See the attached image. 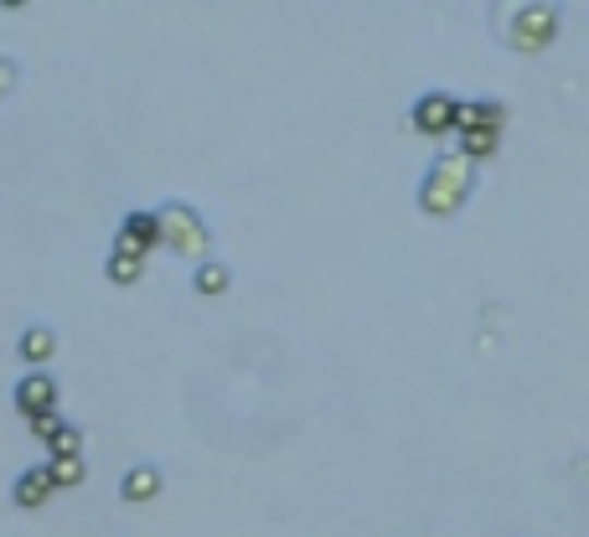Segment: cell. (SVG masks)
I'll use <instances>...</instances> for the list:
<instances>
[{
    "label": "cell",
    "mask_w": 589,
    "mask_h": 537,
    "mask_svg": "<svg viewBox=\"0 0 589 537\" xmlns=\"http://www.w3.org/2000/svg\"><path fill=\"white\" fill-rule=\"evenodd\" d=\"M156 228H160V239L171 243V254H181V259H202V248H207V228H202V218H196L192 207H181V202L160 207Z\"/></svg>",
    "instance_id": "7a4b0ae2"
},
{
    "label": "cell",
    "mask_w": 589,
    "mask_h": 537,
    "mask_svg": "<svg viewBox=\"0 0 589 537\" xmlns=\"http://www.w3.org/2000/svg\"><path fill=\"white\" fill-rule=\"evenodd\" d=\"M140 269H145V259H135V254H119V248H115V259H109V279H115V284H135Z\"/></svg>",
    "instance_id": "9a60e30c"
},
{
    "label": "cell",
    "mask_w": 589,
    "mask_h": 537,
    "mask_svg": "<svg viewBox=\"0 0 589 537\" xmlns=\"http://www.w3.org/2000/svg\"><path fill=\"white\" fill-rule=\"evenodd\" d=\"M476 186V166L460 150L455 156H440L430 166V176H424V192H419V207L424 212H434V218H450V212H460L466 207V197H471Z\"/></svg>",
    "instance_id": "6da1fadb"
},
{
    "label": "cell",
    "mask_w": 589,
    "mask_h": 537,
    "mask_svg": "<svg viewBox=\"0 0 589 537\" xmlns=\"http://www.w3.org/2000/svg\"><path fill=\"white\" fill-rule=\"evenodd\" d=\"M455 120H460V99H450V94H424L413 103V130L419 135H445V130H455Z\"/></svg>",
    "instance_id": "277c9868"
},
{
    "label": "cell",
    "mask_w": 589,
    "mask_h": 537,
    "mask_svg": "<svg viewBox=\"0 0 589 537\" xmlns=\"http://www.w3.org/2000/svg\"><path fill=\"white\" fill-rule=\"evenodd\" d=\"M37 429L47 435V444H52L58 455H79V429H73V424H58V418H37Z\"/></svg>",
    "instance_id": "9c48e42d"
},
{
    "label": "cell",
    "mask_w": 589,
    "mask_h": 537,
    "mask_svg": "<svg viewBox=\"0 0 589 537\" xmlns=\"http://www.w3.org/2000/svg\"><path fill=\"white\" fill-rule=\"evenodd\" d=\"M47 480H52V486H79V480H83V460L79 455H58L52 465H47Z\"/></svg>",
    "instance_id": "4fadbf2b"
},
{
    "label": "cell",
    "mask_w": 589,
    "mask_h": 537,
    "mask_svg": "<svg viewBox=\"0 0 589 537\" xmlns=\"http://www.w3.org/2000/svg\"><path fill=\"white\" fill-rule=\"evenodd\" d=\"M52 346H58V337H52L47 326H32V331L21 337V357H26V362H47V357H52Z\"/></svg>",
    "instance_id": "8fae6325"
},
{
    "label": "cell",
    "mask_w": 589,
    "mask_h": 537,
    "mask_svg": "<svg viewBox=\"0 0 589 537\" xmlns=\"http://www.w3.org/2000/svg\"><path fill=\"white\" fill-rule=\"evenodd\" d=\"M11 88H16V62L0 58V94H11Z\"/></svg>",
    "instance_id": "2e32d148"
},
{
    "label": "cell",
    "mask_w": 589,
    "mask_h": 537,
    "mask_svg": "<svg viewBox=\"0 0 589 537\" xmlns=\"http://www.w3.org/2000/svg\"><path fill=\"white\" fill-rule=\"evenodd\" d=\"M496 139H502V130H466V135H460V156H466V160L491 156V150H496Z\"/></svg>",
    "instance_id": "7c38bea8"
},
{
    "label": "cell",
    "mask_w": 589,
    "mask_h": 537,
    "mask_svg": "<svg viewBox=\"0 0 589 537\" xmlns=\"http://www.w3.org/2000/svg\"><path fill=\"white\" fill-rule=\"evenodd\" d=\"M52 399H58V388H52V378H21L16 388V408L21 414H32V418H47V408H52Z\"/></svg>",
    "instance_id": "8992f818"
},
{
    "label": "cell",
    "mask_w": 589,
    "mask_h": 537,
    "mask_svg": "<svg viewBox=\"0 0 589 537\" xmlns=\"http://www.w3.org/2000/svg\"><path fill=\"white\" fill-rule=\"evenodd\" d=\"M512 21H517V26L507 32V41L517 52H543V47L558 37V11H549V5H522Z\"/></svg>",
    "instance_id": "3957f363"
},
{
    "label": "cell",
    "mask_w": 589,
    "mask_h": 537,
    "mask_svg": "<svg viewBox=\"0 0 589 537\" xmlns=\"http://www.w3.org/2000/svg\"><path fill=\"white\" fill-rule=\"evenodd\" d=\"M47 491H52L47 471H26V476L16 480V501H21V507H41V501H47Z\"/></svg>",
    "instance_id": "30bf717a"
},
{
    "label": "cell",
    "mask_w": 589,
    "mask_h": 537,
    "mask_svg": "<svg viewBox=\"0 0 589 537\" xmlns=\"http://www.w3.org/2000/svg\"><path fill=\"white\" fill-rule=\"evenodd\" d=\"M455 124H466V130H502L507 124V109L496 99H481V103H460V120Z\"/></svg>",
    "instance_id": "52a82bcc"
},
{
    "label": "cell",
    "mask_w": 589,
    "mask_h": 537,
    "mask_svg": "<svg viewBox=\"0 0 589 537\" xmlns=\"http://www.w3.org/2000/svg\"><path fill=\"white\" fill-rule=\"evenodd\" d=\"M151 243H160V228H156V212H130L124 218V233H119V254H135V259H145V248Z\"/></svg>",
    "instance_id": "5b68a950"
},
{
    "label": "cell",
    "mask_w": 589,
    "mask_h": 537,
    "mask_svg": "<svg viewBox=\"0 0 589 537\" xmlns=\"http://www.w3.org/2000/svg\"><path fill=\"white\" fill-rule=\"evenodd\" d=\"M228 284H233V274H228L223 264H202V269H196V290H202V295H223Z\"/></svg>",
    "instance_id": "5bb4252c"
},
{
    "label": "cell",
    "mask_w": 589,
    "mask_h": 537,
    "mask_svg": "<svg viewBox=\"0 0 589 537\" xmlns=\"http://www.w3.org/2000/svg\"><path fill=\"white\" fill-rule=\"evenodd\" d=\"M160 491V471L156 465H135L130 476H124V486H119V497L124 501H151Z\"/></svg>",
    "instance_id": "ba28073f"
}]
</instances>
